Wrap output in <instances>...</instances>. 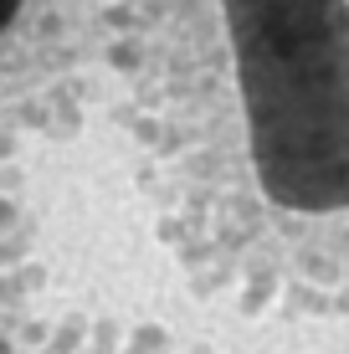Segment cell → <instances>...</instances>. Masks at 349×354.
I'll return each instance as SVG.
<instances>
[{
  "label": "cell",
  "instance_id": "cell-1",
  "mask_svg": "<svg viewBox=\"0 0 349 354\" xmlns=\"http://www.w3.org/2000/svg\"><path fill=\"white\" fill-rule=\"evenodd\" d=\"M236 160L267 226L349 292V0H211Z\"/></svg>",
  "mask_w": 349,
  "mask_h": 354
},
{
  "label": "cell",
  "instance_id": "cell-2",
  "mask_svg": "<svg viewBox=\"0 0 349 354\" xmlns=\"http://www.w3.org/2000/svg\"><path fill=\"white\" fill-rule=\"evenodd\" d=\"M21 6H26V0H0V36H6L10 26H16V16H21Z\"/></svg>",
  "mask_w": 349,
  "mask_h": 354
}]
</instances>
